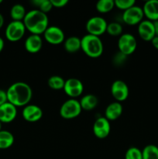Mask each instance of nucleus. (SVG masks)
<instances>
[{
	"instance_id": "nucleus-27",
	"label": "nucleus",
	"mask_w": 158,
	"mask_h": 159,
	"mask_svg": "<svg viewBox=\"0 0 158 159\" xmlns=\"http://www.w3.org/2000/svg\"><path fill=\"white\" fill-rule=\"evenodd\" d=\"M33 4L37 6L39 10L46 14L49 12L53 8L50 0H33Z\"/></svg>"
},
{
	"instance_id": "nucleus-17",
	"label": "nucleus",
	"mask_w": 158,
	"mask_h": 159,
	"mask_svg": "<svg viewBox=\"0 0 158 159\" xmlns=\"http://www.w3.org/2000/svg\"><path fill=\"white\" fill-rule=\"evenodd\" d=\"M144 16L150 21L158 20V0H149L144 3L143 6Z\"/></svg>"
},
{
	"instance_id": "nucleus-3",
	"label": "nucleus",
	"mask_w": 158,
	"mask_h": 159,
	"mask_svg": "<svg viewBox=\"0 0 158 159\" xmlns=\"http://www.w3.org/2000/svg\"><path fill=\"white\" fill-rule=\"evenodd\" d=\"M81 50L89 57L98 58L103 53V43L99 37L86 34L81 39Z\"/></svg>"
},
{
	"instance_id": "nucleus-8",
	"label": "nucleus",
	"mask_w": 158,
	"mask_h": 159,
	"mask_svg": "<svg viewBox=\"0 0 158 159\" xmlns=\"http://www.w3.org/2000/svg\"><path fill=\"white\" fill-rule=\"evenodd\" d=\"M144 13L143 9L139 6H133L122 13V20L124 23L129 26L139 25L143 21Z\"/></svg>"
},
{
	"instance_id": "nucleus-26",
	"label": "nucleus",
	"mask_w": 158,
	"mask_h": 159,
	"mask_svg": "<svg viewBox=\"0 0 158 159\" xmlns=\"http://www.w3.org/2000/svg\"><path fill=\"white\" fill-rule=\"evenodd\" d=\"M106 33H108L109 35L113 36V37L121 36L122 34V25L120 23H117V22H112V23H108Z\"/></svg>"
},
{
	"instance_id": "nucleus-34",
	"label": "nucleus",
	"mask_w": 158,
	"mask_h": 159,
	"mask_svg": "<svg viewBox=\"0 0 158 159\" xmlns=\"http://www.w3.org/2000/svg\"><path fill=\"white\" fill-rule=\"evenodd\" d=\"M153 26H154L155 34H156V37H158V20L157 21L153 22Z\"/></svg>"
},
{
	"instance_id": "nucleus-18",
	"label": "nucleus",
	"mask_w": 158,
	"mask_h": 159,
	"mask_svg": "<svg viewBox=\"0 0 158 159\" xmlns=\"http://www.w3.org/2000/svg\"><path fill=\"white\" fill-rule=\"evenodd\" d=\"M122 106L119 102H113L108 104L105 111V117L108 121H114L121 116L122 113Z\"/></svg>"
},
{
	"instance_id": "nucleus-24",
	"label": "nucleus",
	"mask_w": 158,
	"mask_h": 159,
	"mask_svg": "<svg viewBox=\"0 0 158 159\" xmlns=\"http://www.w3.org/2000/svg\"><path fill=\"white\" fill-rule=\"evenodd\" d=\"M47 84L50 89L54 90L64 89L65 84V80L59 75H53L49 78Z\"/></svg>"
},
{
	"instance_id": "nucleus-13",
	"label": "nucleus",
	"mask_w": 158,
	"mask_h": 159,
	"mask_svg": "<svg viewBox=\"0 0 158 159\" xmlns=\"http://www.w3.org/2000/svg\"><path fill=\"white\" fill-rule=\"evenodd\" d=\"M137 30L139 37L145 41H151L156 37L153 22L148 20H143L138 25Z\"/></svg>"
},
{
	"instance_id": "nucleus-10",
	"label": "nucleus",
	"mask_w": 158,
	"mask_h": 159,
	"mask_svg": "<svg viewBox=\"0 0 158 159\" xmlns=\"http://www.w3.org/2000/svg\"><path fill=\"white\" fill-rule=\"evenodd\" d=\"M43 37L47 43L52 45H58L64 42V33L60 27L56 26H48L43 33Z\"/></svg>"
},
{
	"instance_id": "nucleus-5",
	"label": "nucleus",
	"mask_w": 158,
	"mask_h": 159,
	"mask_svg": "<svg viewBox=\"0 0 158 159\" xmlns=\"http://www.w3.org/2000/svg\"><path fill=\"white\" fill-rule=\"evenodd\" d=\"M26 30L23 21H12L6 26L5 35L9 41L16 42L24 37Z\"/></svg>"
},
{
	"instance_id": "nucleus-9",
	"label": "nucleus",
	"mask_w": 158,
	"mask_h": 159,
	"mask_svg": "<svg viewBox=\"0 0 158 159\" xmlns=\"http://www.w3.org/2000/svg\"><path fill=\"white\" fill-rule=\"evenodd\" d=\"M64 91L71 99H75L83 93L84 85L81 81L75 78H71L65 81Z\"/></svg>"
},
{
	"instance_id": "nucleus-6",
	"label": "nucleus",
	"mask_w": 158,
	"mask_h": 159,
	"mask_svg": "<svg viewBox=\"0 0 158 159\" xmlns=\"http://www.w3.org/2000/svg\"><path fill=\"white\" fill-rule=\"evenodd\" d=\"M107 26L108 23L106 20L101 16L91 17L87 21L85 25L88 34L96 36V37H99L105 34L106 32Z\"/></svg>"
},
{
	"instance_id": "nucleus-16",
	"label": "nucleus",
	"mask_w": 158,
	"mask_h": 159,
	"mask_svg": "<svg viewBox=\"0 0 158 159\" xmlns=\"http://www.w3.org/2000/svg\"><path fill=\"white\" fill-rule=\"evenodd\" d=\"M25 49L27 52L31 54L38 53L43 47V40L40 35L31 34L25 40Z\"/></svg>"
},
{
	"instance_id": "nucleus-35",
	"label": "nucleus",
	"mask_w": 158,
	"mask_h": 159,
	"mask_svg": "<svg viewBox=\"0 0 158 159\" xmlns=\"http://www.w3.org/2000/svg\"><path fill=\"white\" fill-rule=\"evenodd\" d=\"M4 46H5L4 40H3V39L0 37V53L2 51L3 48H4Z\"/></svg>"
},
{
	"instance_id": "nucleus-2",
	"label": "nucleus",
	"mask_w": 158,
	"mask_h": 159,
	"mask_svg": "<svg viewBox=\"0 0 158 159\" xmlns=\"http://www.w3.org/2000/svg\"><path fill=\"white\" fill-rule=\"evenodd\" d=\"M23 22L26 29L31 34L35 35L40 36V34H43L49 26L47 14L43 13L39 9H33L26 12Z\"/></svg>"
},
{
	"instance_id": "nucleus-11",
	"label": "nucleus",
	"mask_w": 158,
	"mask_h": 159,
	"mask_svg": "<svg viewBox=\"0 0 158 159\" xmlns=\"http://www.w3.org/2000/svg\"><path fill=\"white\" fill-rule=\"evenodd\" d=\"M111 93L116 102H123L128 98L129 87L125 82L122 80H116L112 84Z\"/></svg>"
},
{
	"instance_id": "nucleus-19",
	"label": "nucleus",
	"mask_w": 158,
	"mask_h": 159,
	"mask_svg": "<svg viewBox=\"0 0 158 159\" xmlns=\"http://www.w3.org/2000/svg\"><path fill=\"white\" fill-rule=\"evenodd\" d=\"M79 102L82 110L90 111L97 107L99 104V99L93 94H87L80 99Z\"/></svg>"
},
{
	"instance_id": "nucleus-23",
	"label": "nucleus",
	"mask_w": 158,
	"mask_h": 159,
	"mask_svg": "<svg viewBox=\"0 0 158 159\" xmlns=\"http://www.w3.org/2000/svg\"><path fill=\"white\" fill-rule=\"evenodd\" d=\"M96 9L100 13H107L112 10L115 7V1L113 0H100L96 3Z\"/></svg>"
},
{
	"instance_id": "nucleus-4",
	"label": "nucleus",
	"mask_w": 158,
	"mask_h": 159,
	"mask_svg": "<svg viewBox=\"0 0 158 159\" xmlns=\"http://www.w3.org/2000/svg\"><path fill=\"white\" fill-rule=\"evenodd\" d=\"M81 107L78 100L71 99L65 101L60 109V115L65 120H72L77 117L81 113Z\"/></svg>"
},
{
	"instance_id": "nucleus-28",
	"label": "nucleus",
	"mask_w": 158,
	"mask_h": 159,
	"mask_svg": "<svg viewBox=\"0 0 158 159\" xmlns=\"http://www.w3.org/2000/svg\"><path fill=\"white\" fill-rule=\"evenodd\" d=\"M125 159H143L142 151L136 147H131L126 151Z\"/></svg>"
},
{
	"instance_id": "nucleus-30",
	"label": "nucleus",
	"mask_w": 158,
	"mask_h": 159,
	"mask_svg": "<svg viewBox=\"0 0 158 159\" xmlns=\"http://www.w3.org/2000/svg\"><path fill=\"white\" fill-rule=\"evenodd\" d=\"M127 58V56L125 54H122L121 52H118L117 54H116L113 57V63L116 65V66H121V65H123L125 62Z\"/></svg>"
},
{
	"instance_id": "nucleus-1",
	"label": "nucleus",
	"mask_w": 158,
	"mask_h": 159,
	"mask_svg": "<svg viewBox=\"0 0 158 159\" xmlns=\"http://www.w3.org/2000/svg\"><path fill=\"white\" fill-rule=\"evenodd\" d=\"M8 102L15 107H26L29 105L33 96L31 87L23 82H17L12 84L6 90Z\"/></svg>"
},
{
	"instance_id": "nucleus-12",
	"label": "nucleus",
	"mask_w": 158,
	"mask_h": 159,
	"mask_svg": "<svg viewBox=\"0 0 158 159\" xmlns=\"http://www.w3.org/2000/svg\"><path fill=\"white\" fill-rule=\"evenodd\" d=\"M111 126L108 120L104 116L99 117L94 121L93 125V133L99 139H105L109 135Z\"/></svg>"
},
{
	"instance_id": "nucleus-14",
	"label": "nucleus",
	"mask_w": 158,
	"mask_h": 159,
	"mask_svg": "<svg viewBox=\"0 0 158 159\" xmlns=\"http://www.w3.org/2000/svg\"><path fill=\"white\" fill-rule=\"evenodd\" d=\"M17 116V107L9 102L0 106V122L9 124L12 122Z\"/></svg>"
},
{
	"instance_id": "nucleus-7",
	"label": "nucleus",
	"mask_w": 158,
	"mask_h": 159,
	"mask_svg": "<svg viewBox=\"0 0 158 159\" xmlns=\"http://www.w3.org/2000/svg\"><path fill=\"white\" fill-rule=\"evenodd\" d=\"M137 47V41L133 35L130 34H123L118 40L119 51L125 55L129 56L135 52Z\"/></svg>"
},
{
	"instance_id": "nucleus-21",
	"label": "nucleus",
	"mask_w": 158,
	"mask_h": 159,
	"mask_svg": "<svg viewBox=\"0 0 158 159\" xmlns=\"http://www.w3.org/2000/svg\"><path fill=\"white\" fill-rule=\"evenodd\" d=\"M14 136L8 130H0V149H8L13 144Z\"/></svg>"
},
{
	"instance_id": "nucleus-32",
	"label": "nucleus",
	"mask_w": 158,
	"mask_h": 159,
	"mask_svg": "<svg viewBox=\"0 0 158 159\" xmlns=\"http://www.w3.org/2000/svg\"><path fill=\"white\" fill-rule=\"evenodd\" d=\"M6 102H8L6 91H4V90L2 89H0V106L6 103Z\"/></svg>"
},
{
	"instance_id": "nucleus-25",
	"label": "nucleus",
	"mask_w": 158,
	"mask_h": 159,
	"mask_svg": "<svg viewBox=\"0 0 158 159\" xmlns=\"http://www.w3.org/2000/svg\"><path fill=\"white\" fill-rule=\"evenodd\" d=\"M143 159H158V147L153 144L147 145L142 151Z\"/></svg>"
},
{
	"instance_id": "nucleus-38",
	"label": "nucleus",
	"mask_w": 158,
	"mask_h": 159,
	"mask_svg": "<svg viewBox=\"0 0 158 159\" xmlns=\"http://www.w3.org/2000/svg\"><path fill=\"white\" fill-rule=\"evenodd\" d=\"M1 3H2V0H0V4H1Z\"/></svg>"
},
{
	"instance_id": "nucleus-22",
	"label": "nucleus",
	"mask_w": 158,
	"mask_h": 159,
	"mask_svg": "<svg viewBox=\"0 0 158 159\" xmlns=\"http://www.w3.org/2000/svg\"><path fill=\"white\" fill-rule=\"evenodd\" d=\"M26 14V9L21 4H15L10 9V16L12 21H23Z\"/></svg>"
},
{
	"instance_id": "nucleus-20",
	"label": "nucleus",
	"mask_w": 158,
	"mask_h": 159,
	"mask_svg": "<svg viewBox=\"0 0 158 159\" xmlns=\"http://www.w3.org/2000/svg\"><path fill=\"white\" fill-rule=\"evenodd\" d=\"M64 47L67 52L76 53L81 50V39L76 36H71L68 37L64 42Z\"/></svg>"
},
{
	"instance_id": "nucleus-37",
	"label": "nucleus",
	"mask_w": 158,
	"mask_h": 159,
	"mask_svg": "<svg viewBox=\"0 0 158 159\" xmlns=\"http://www.w3.org/2000/svg\"><path fill=\"white\" fill-rule=\"evenodd\" d=\"M2 130V123L0 122V130Z\"/></svg>"
},
{
	"instance_id": "nucleus-29",
	"label": "nucleus",
	"mask_w": 158,
	"mask_h": 159,
	"mask_svg": "<svg viewBox=\"0 0 158 159\" xmlns=\"http://www.w3.org/2000/svg\"><path fill=\"white\" fill-rule=\"evenodd\" d=\"M136 4L135 0H116L115 1V6L121 10L125 11L133 7Z\"/></svg>"
},
{
	"instance_id": "nucleus-36",
	"label": "nucleus",
	"mask_w": 158,
	"mask_h": 159,
	"mask_svg": "<svg viewBox=\"0 0 158 159\" xmlns=\"http://www.w3.org/2000/svg\"><path fill=\"white\" fill-rule=\"evenodd\" d=\"M3 25H4V17H3V16L0 13V29L2 27Z\"/></svg>"
},
{
	"instance_id": "nucleus-15",
	"label": "nucleus",
	"mask_w": 158,
	"mask_h": 159,
	"mask_svg": "<svg viewBox=\"0 0 158 159\" xmlns=\"http://www.w3.org/2000/svg\"><path fill=\"white\" fill-rule=\"evenodd\" d=\"M22 115L23 119L27 122H37L43 116V110L38 106L29 104L23 107Z\"/></svg>"
},
{
	"instance_id": "nucleus-31",
	"label": "nucleus",
	"mask_w": 158,
	"mask_h": 159,
	"mask_svg": "<svg viewBox=\"0 0 158 159\" xmlns=\"http://www.w3.org/2000/svg\"><path fill=\"white\" fill-rule=\"evenodd\" d=\"M53 7L63 8L68 4V0H50Z\"/></svg>"
},
{
	"instance_id": "nucleus-33",
	"label": "nucleus",
	"mask_w": 158,
	"mask_h": 159,
	"mask_svg": "<svg viewBox=\"0 0 158 159\" xmlns=\"http://www.w3.org/2000/svg\"><path fill=\"white\" fill-rule=\"evenodd\" d=\"M152 45L156 48V50H158V37H155L153 40H151Z\"/></svg>"
}]
</instances>
